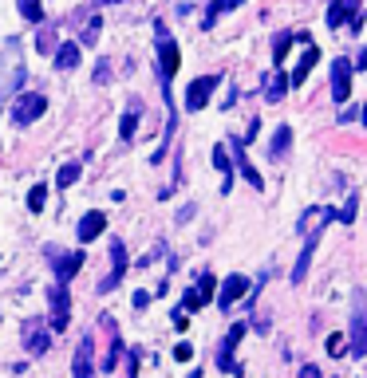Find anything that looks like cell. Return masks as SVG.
Returning <instances> with one entry per match:
<instances>
[{"label": "cell", "instance_id": "obj_1", "mask_svg": "<svg viewBox=\"0 0 367 378\" xmlns=\"http://www.w3.org/2000/svg\"><path fill=\"white\" fill-rule=\"evenodd\" d=\"M351 355H367V292H355L351 307V335H348Z\"/></svg>", "mask_w": 367, "mask_h": 378}, {"label": "cell", "instance_id": "obj_2", "mask_svg": "<svg viewBox=\"0 0 367 378\" xmlns=\"http://www.w3.org/2000/svg\"><path fill=\"white\" fill-rule=\"evenodd\" d=\"M48 323L51 331H64L71 323V296H67V284H51L48 288Z\"/></svg>", "mask_w": 367, "mask_h": 378}, {"label": "cell", "instance_id": "obj_3", "mask_svg": "<svg viewBox=\"0 0 367 378\" xmlns=\"http://www.w3.org/2000/svg\"><path fill=\"white\" fill-rule=\"evenodd\" d=\"M51 272H56V284H67L75 272L83 268V252H60V249H44Z\"/></svg>", "mask_w": 367, "mask_h": 378}, {"label": "cell", "instance_id": "obj_4", "mask_svg": "<svg viewBox=\"0 0 367 378\" xmlns=\"http://www.w3.org/2000/svg\"><path fill=\"white\" fill-rule=\"evenodd\" d=\"M174 71H178V44L162 32V24H158V75H162L166 94H170V79H174Z\"/></svg>", "mask_w": 367, "mask_h": 378}, {"label": "cell", "instance_id": "obj_5", "mask_svg": "<svg viewBox=\"0 0 367 378\" xmlns=\"http://www.w3.org/2000/svg\"><path fill=\"white\" fill-rule=\"evenodd\" d=\"M44 94H36V91H24V94H16V103H12V123L16 126H28V123H36L40 114H44Z\"/></svg>", "mask_w": 367, "mask_h": 378}, {"label": "cell", "instance_id": "obj_6", "mask_svg": "<svg viewBox=\"0 0 367 378\" xmlns=\"http://www.w3.org/2000/svg\"><path fill=\"white\" fill-rule=\"evenodd\" d=\"M48 346H51V331L44 327V319H28L24 323V351L32 359H40V355H48Z\"/></svg>", "mask_w": 367, "mask_h": 378}, {"label": "cell", "instance_id": "obj_7", "mask_svg": "<svg viewBox=\"0 0 367 378\" xmlns=\"http://www.w3.org/2000/svg\"><path fill=\"white\" fill-rule=\"evenodd\" d=\"M123 276H127V249H123V240H111V272L99 280V292H115Z\"/></svg>", "mask_w": 367, "mask_h": 378}, {"label": "cell", "instance_id": "obj_8", "mask_svg": "<svg viewBox=\"0 0 367 378\" xmlns=\"http://www.w3.org/2000/svg\"><path fill=\"white\" fill-rule=\"evenodd\" d=\"M217 91V75H202L186 87V110H202L209 103V94Z\"/></svg>", "mask_w": 367, "mask_h": 378}, {"label": "cell", "instance_id": "obj_9", "mask_svg": "<svg viewBox=\"0 0 367 378\" xmlns=\"http://www.w3.org/2000/svg\"><path fill=\"white\" fill-rule=\"evenodd\" d=\"M332 99L335 103L351 99V60H344V55L332 63Z\"/></svg>", "mask_w": 367, "mask_h": 378}, {"label": "cell", "instance_id": "obj_10", "mask_svg": "<svg viewBox=\"0 0 367 378\" xmlns=\"http://www.w3.org/2000/svg\"><path fill=\"white\" fill-rule=\"evenodd\" d=\"M245 296H249V280H245V276H229V280L217 288V307L229 312V307H233L237 299H245Z\"/></svg>", "mask_w": 367, "mask_h": 378}, {"label": "cell", "instance_id": "obj_11", "mask_svg": "<svg viewBox=\"0 0 367 378\" xmlns=\"http://www.w3.org/2000/svg\"><path fill=\"white\" fill-rule=\"evenodd\" d=\"M95 346H91V339H83L80 346H75V359H71V378H95V355H91Z\"/></svg>", "mask_w": 367, "mask_h": 378}, {"label": "cell", "instance_id": "obj_12", "mask_svg": "<svg viewBox=\"0 0 367 378\" xmlns=\"http://www.w3.org/2000/svg\"><path fill=\"white\" fill-rule=\"evenodd\" d=\"M103 229H107V213L91 209V213H83V217H80V229H75V236H80V244H91V240H95Z\"/></svg>", "mask_w": 367, "mask_h": 378}, {"label": "cell", "instance_id": "obj_13", "mask_svg": "<svg viewBox=\"0 0 367 378\" xmlns=\"http://www.w3.org/2000/svg\"><path fill=\"white\" fill-rule=\"evenodd\" d=\"M285 94H288V75L281 67H272L269 75H265V99H269V103H281Z\"/></svg>", "mask_w": 367, "mask_h": 378}, {"label": "cell", "instance_id": "obj_14", "mask_svg": "<svg viewBox=\"0 0 367 378\" xmlns=\"http://www.w3.org/2000/svg\"><path fill=\"white\" fill-rule=\"evenodd\" d=\"M316 60H320V47H316V44H308V51H304L300 63H296V71L288 75V87H300L304 79H308V71L316 67Z\"/></svg>", "mask_w": 367, "mask_h": 378}, {"label": "cell", "instance_id": "obj_15", "mask_svg": "<svg viewBox=\"0 0 367 378\" xmlns=\"http://www.w3.org/2000/svg\"><path fill=\"white\" fill-rule=\"evenodd\" d=\"M233 158H237V170H241V177L249 181L253 189H265V181H261V173L253 170V162L245 158V142H233Z\"/></svg>", "mask_w": 367, "mask_h": 378}, {"label": "cell", "instance_id": "obj_16", "mask_svg": "<svg viewBox=\"0 0 367 378\" xmlns=\"http://www.w3.org/2000/svg\"><path fill=\"white\" fill-rule=\"evenodd\" d=\"M316 240H320V233H312V236H308V244L300 249V260H296V268H292V284H304L308 268H312V252H316Z\"/></svg>", "mask_w": 367, "mask_h": 378}, {"label": "cell", "instance_id": "obj_17", "mask_svg": "<svg viewBox=\"0 0 367 378\" xmlns=\"http://www.w3.org/2000/svg\"><path fill=\"white\" fill-rule=\"evenodd\" d=\"M80 44H75V40H67V44H60L56 47V67H60V71H71V67H80Z\"/></svg>", "mask_w": 367, "mask_h": 378}, {"label": "cell", "instance_id": "obj_18", "mask_svg": "<svg viewBox=\"0 0 367 378\" xmlns=\"http://www.w3.org/2000/svg\"><path fill=\"white\" fill-rule=\"evenodd\" d=\"M344 20H355V0H332V8H328V28H344Z\"/></svg>", "mask_w": 367, "mask_h": 378}, {"label": "cell", "instance_id": "obj_19", "mask_svg": "<svg viewBox=\"0 0 367 378\" xmlns=\"http://www.w3.org/2000/svg\"><path fill=\"white\" fill-rule=\"evenodd\" d=\"M288 146H292V126H276V134H272V146H269V158H281L288 154Z\"/></svg>", "mask_w": 367, "mask_h": 378}, {"label": "cell", "instance_id": "obj_20", "mask_svg": "<svg viewBox=\"0 0 367 378\" xmlns=\"http://www.w3.org/2000/svg\"><path fill=\"white\" fill-rule=\"evenodd\" d=\"M213 166L225 173L222 193H229V189H233V162H229V154H225V146H213Z\"/></svg>", "mask_w": 367, "mask_h": 378}, {"label": "cell", "instance_id": "obj_21", "mask_svg": "<svg viewBox=\"0 0 367 378\" xmlns=\"http://www.w3.org/2000/svg\"><path fill=\"white\" fill-rule=\"evenodd\" d=\"M237 4H245V0H213V4H209V12H206V20H202V28L209 32L213 24H217V16H222V12H233Z\"/></svg>", "mask_w": 367, "mask_h": 378}, {"label": "cell", "instance_id": "obj_22", "mask_svg": "<svg viewBox=\"0 0 367 378\" xmlns=\"http://www.w3.org/2000/svg\"><path fill=\"white\" fill-rule=\"evenodd\" d=\"M80 173H83L80 162H67L64 170H60V177H56V186H60V189H71L75 181H80Z\"/></svg>", "mask_w": 367, "mask_h": 378}, {"label": "cell", "instance_id": "obj_23", "mask_svg": "<svg viewBox=\"0 0 367 378\" xmlns=\"http://www.w3.org/2000/svg\"><path fill=\"white\" fill-rule=\"evenodd\" d=\"M127 346H123V339L115 335V323H111V346H107V359H103V370H115V362H119V355H123Z\"/></svg>", "mask_w": 367, "mask_h": 378}, {"label": "cell", "instance_id": "obj_24", "mask_svg": "<svg viewBox=\"0 0 367 378\" xmlns=\"http://www.w3.org/2000/svg\"><path fill=\"white\" fill-rule=\"evenodd\" d=\"M139 114H143V107H139V103H130V110L123 114V126H119V134H123V138H134V126H139Z\"/></svg>", "mask_w": 367, "mask_h": 378}, {"label": "cell", "instance_id": "obj_25", "mask_svg": "<svg viewBox=\"0 0 367 378\" xmlns=\"http://www.w3.org/2000/svg\"><path fill=\"white\" fill-rule=\"evenodd\" d=\"M16 8H20V16H24V20H32V24L44 20V4H40V0H16Z\"/></svg>", "mask_w": 367, "mask_h": 378}, {"label": "cell", "instance_id": "obj_26", "mask_svg": "<svg viewBox=\"0 0 367 378\" xmlns=\"http://www.w3.org/2000/svg\"><path fill=\"white\" fill-rule=\"evenodd\" d=\"M193 292H198V299H202V307H206L209 299H213V292H217V280H213L209 272H202V280H198V288H193Z\"/></svg>", "mask_w": 367, "mask_h": 378}, {"label": "cell", "instance_id": "obj_27", "mask_svg": "<svg viewBox=\"0 0 367 378\" xmlns=\"http://www.w3.org/2000/svg\"><path fill=\"white\" fill-rule=\"evenodd\" d=\"M288 47H292V32H281V36H276V44H272V60H276V63H285Z\"/></svg>", "mask_w": 367, "mask_h": 378}, {"label": "cell", "instance_id": "obj_28", "mask_svg": "<svg viewBox=\"0 0 367 378\" xmlns=\"http://www.w3.org/2000/svg\"><path fill=\"white\" fill-rule=\"evenodd\" d=\"M44 205H48V189L36 186L32 193H28V209H32V213H44Z\"/></svg>", "mask_w": 367, "mask_h": 378}, {"label": "cell", "instance_id": "obj_29", "mask_svg": "<svg viewBox=\"0 0 367 378\" xmlns=\"http://www.w3.org/2000/svg\"><path fill=\"white\" fill-rule=\"evenodd\" d=\"M355 213H359V197H348V205L335 213V220H344V225H351L355 220Z\"/></svg>", "mask_w": 367, "mask_h": 378}, {"label": "cell", "instance_id": "obj_30", "mask_svg": "<svg viewBox=\"0 0 367 378\" xmlns=\"http://www.w3.org/2000/svg\"><path fill=\"white\" fill-rule=\"evenodd\" d=\"M344 351H348V339H344V335H328V355H332V359H340Z\"/></svg>", "mask_w": 367, "mask_h": 378}, {"label": "cell", "instance_id": "obj_31", "mask_svg": "<svg viewBox=\"0 0 367 378\" xmlns=\"http://www.w3.org/2000/svg\"><path fill=\"white\" fill-rule=\"evenodd\" d=\"M36 47H40V51H56V32H40V36H36Z\"/></svg>", "mask_w": 367, "mask_h": 378}, {"label": "cell", "instance_id": "obj_32", "mask_svg": "<svg viewBox=\"0 0 367 378\" xmlns=\"http://www.w3.org/2000/svg\"><path fill=\"white\" fill-rule=\"evenodd\" d=\"M99 40V20H87V28L80 32V44H95Z\"/></svg>", "mask_w": 367, "mask_h": 378}, {"label": "cell", "instance_id": "obj_33", "mask_svg": "<svg viewBox=\"0 0 367 378\" xmlns=\"http://www.w3.org/2000/svg\"><path fill=\"white\" fill-rule=\"evenodd\" d=\"M174 359H178V362H190V359H193V346H190V343H178V346H174Z\"/></svg>", "mask_w": 367, "mask_h": 378}, {"label": "cell", "instance_id": "obj_34", "mask_svg": "<svg viewBox=\"0 0 367 378\" xmlns=\"http://www.w3.org/2000/svg\"><path fill=\"white\" fill-rule=\"evenodd\" d=\"M202 307V299H198V292H186V303H182V312H198Z\"/></svg>", "mask_w": 367, "mask_h": 378}, {"label": "cell", "instance_id": "obj_35", "mask_svg": "<svg viewBox=\"0 0 367 378\" xmlns=\"http://www.w3.org/2000/svg\"><path fill=\"white\" fill-rule=\"evenodd\" d=\"M107 75H111V67H107V60L95 67V83H107Z\"/></svg>", "mask_w": 367, "mask_h": 378}, {"label": "cell", "instance_id": "obj_36", "mask_svg": "<svg viewBox=\"0 0 367 378\" xmlns=\"http://www.w3.org/2000/svg\"><path fill=\"white\" fill-rule=\"evenodd\" d=\"M146 303H150V296H146V292H134V307H139V312H143Z\"/></svg>", "mask_w": 367, "mask_h": 378}, {"label": "cell", "instance_id": "obj_37", "mask_svg": "<svg viewBox=\"0 0 367 378\" xmlns=\"http://www.w3.org/2000/svg\"><path fill=\"white\" fill-rule=\"evenodd\" d=\"M186 323H190V319H186V312H182V307H178V312H174V327L182 331V327H186Z\"/></svg>", "mask_w": 367, "mask_h": 378}, {"label": "cell", "instance_id": "obj_38", "mask_svg": "<svg viewBox=\"0 0 367 378\" xmlns=\"http://www.w3.org/2000/svg\"><path fill=\"white\" fill-rule=\"evenodd\" d=\"M300 378H324V375H320L316 366H304V370H300Z\"/></svg>", "mask_w": 367, "mask_h": 378}, {"label": "cell", "instance_id": "obj_39", "mask_svg": "<svg viewBox=\"0 0 367 378\" xmlns=\"http://www.w3.org/2000/svg\"><path fill=\"white\" fill-rule=\"evenodd\" d=\"M351 67H364V71H367V47H364V51H359V60L351 63Z\"/></svg>", "mask_w": 367, "mask_h": 378}, {"label": "cell", "instance_id": "obj_40", "mask_svg": "<svg viewBox=\"0 0 367 378\" xmlns=\"http://www.w3.org/2000/svg\"><path fill=\"white\" fill-rule=\"evenodd\" d=\"M359 118H364V123H367V107H364V110H359Z\"/></svg>", "mask_w": 367, "mask_h": 378}, {"label": "cell", "instance_id": "obj_41", "mask_svg": "<svg viewBox=\"0 0 367 378\" xmlns=\"http://www.w3.org/2000/svg\"><path fill=\"white\" fill-rule=\"evenodd\" d=\"M99 4H119V0H99Z\"/></svg>", "mask_w": 367, "mask_h": 378}]
</instances>
